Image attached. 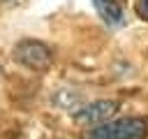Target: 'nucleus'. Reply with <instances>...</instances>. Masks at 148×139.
<instances>
[{
  "instance_id": "39448f33",
  "label": "nucleus",
  "mask_w": 148,
  "mask_h": 139,
  "mask_svg": "<svg viewBox=\"0 0 148 139\" xmlns=\"http://www.w3.org/2000/svg\"><path fill=\"white\" fill-rule=\"evenodd\" d=\"M136 14L141 16V19H146L148 21V0H136Z\"/></svg>"
},
{
  "instance_id": "f03ea898",
  "label": "nucleus",
  "mask_w": 148,
  "mask_h": 139,
  "mask_svg": "<svg viewBox=\"0 0 148 139\" xmlns=\"http://www.w3.org/2000/svg\"><path fill=\"white\" fill-rule=\"evenodd\" d=\"M14 60L21 63L28 70L44 72L53 63V51L44 42H39V39H21L14 46Z\"/></svg>"
},
{
  "instance_id": "f257e3e1",
  "label": "nucleus",
  "mask_w": 148,
  "mask_h": 139,
  "mask_svg": "<svg viewBox=\"0 0 148 139\" xmlns=\"http://www.w3.org/2000/svg\"><path fill=\"white\" fill-rule=\"evenodd\" d=\"M146 137H148V120L141 116L99 123L88 134V139H146Z\"/></svg>"
},
{
  "instance_id": "20e7f679",
  "label": "nucleus",
  "mask_w": 148,
  "mask_h": 139,
  "mask_svg": "<svg viewBox=\"0 0 148 139\" xmlns=\"http://www.w3.org/2000/svg\"><path fill=\"white\" fill-rule=\"evenodd\" d=\"M92 5H95V9L99 12V16L104 19V23H106L109 28L123 25L125 12H123V7H120L118 0H92Z\"/></svg>"
},
{
  "instance_id": "7ed1b4c3",
  "label": "nucleus",
  "mask_w": 148,
  "mask_h": 139,
  "mask_svg": "<svg viewBox=\"0 0 148 139\" xmlns=\"http://www.w3.org/2000/svg\"><path fill=\"white\" fill-rule=\"evenodd\" d=\"M118 111V104L111 102V100H97V102H90V104H83L81 109L74 111V120L79 125H99L104 120H109L113 114Z\"/></svg>"
}]
</instances>
